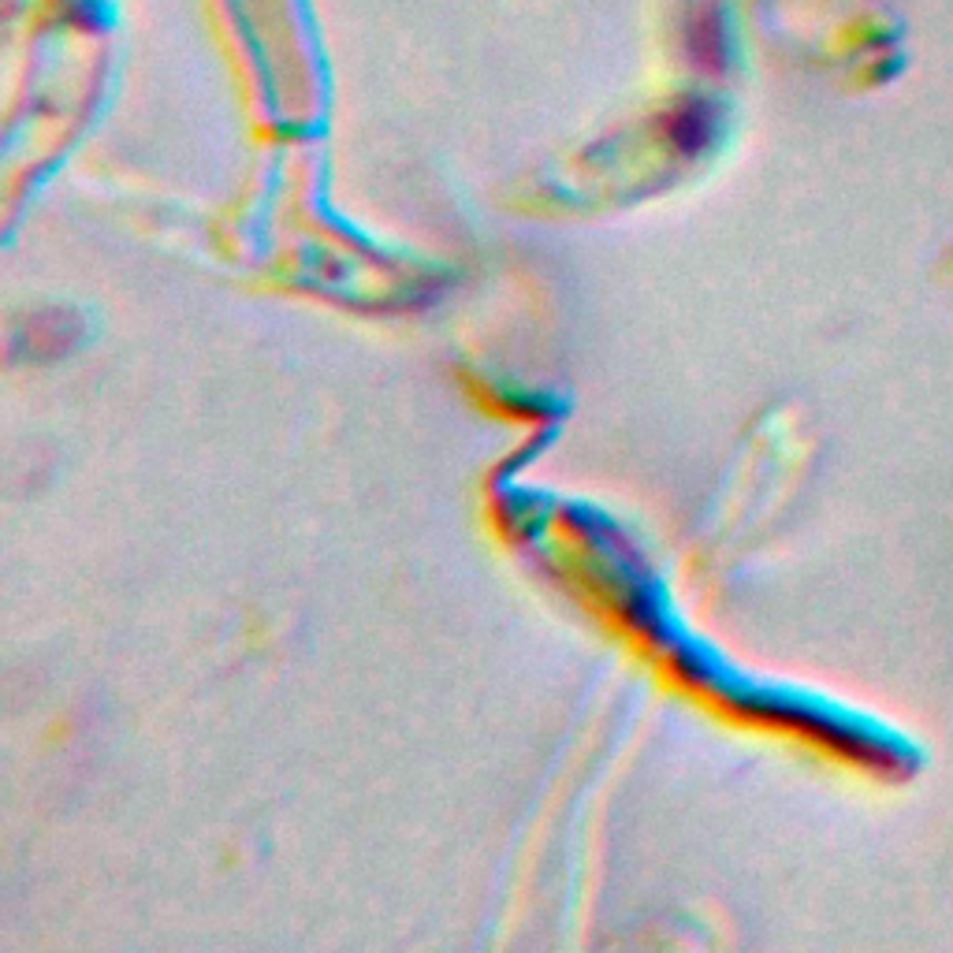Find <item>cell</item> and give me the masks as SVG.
<instances>
[{
  "mask_svg": "<svg viewBox=\"0 0 953 953\" xmlns=\"http://www.w3.org/2000/svg\"><path fill=\"white\" fill-rule=\"evenodd\" d=\"M685 49H690V57L696 63H704V68H712V63H719V27H715V16L712 12H696L690 16V23H685Z\"/></svg>",
  "mask_w": 953,
  "mask_h": 953,
  "instance_id": "6da1fadb",
  "label": "cell"
},
{
  "mask_svg": "<svg viewBox=\"0 0 953 953\" xmlns=\"http://www.w3.org/2000/svg\"><path fill=\"white\" fill-rule=\"evenodd\" d=\"M671 134L678 146H685V150H693V146H701L704 139V120H701V109H682L671 120Z\"/></svg>",
  "mask_w": 953,
  "mask_h": 953,
  "instance_id": "7a4b0ae2",
  "label": "cell"
}]
</instances>
